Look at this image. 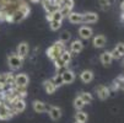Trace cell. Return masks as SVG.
<instances>
[{
	"label": "cell",
	"mask_w": 124,
	"mask_h": 123,
	"mask_svg": "<svg viewBox=\"0 0 124 123\" xmlns=\"http://www.w3.org/2000/svg\"><path fill=\"white\" fill-rule=\"evenodd\" d=\"M64 47H65V43H63L60 41L55 42L52 47H49L47 49V57L49 59H52V60H54L55 58H58L60 56V53L64 50Z\"/></svg>",
	"instance_id": "cell-1"
},
{
	"label": "cell",
	"mask_w": 124,
	"mask_h": 123,
	"mask_svg": "<svg viewBox=\"0 0 124 123\" xmlns=\"http://www.w3.org/2000/svg\"><path fill=\"white\" fill-rule=\"evenodd\" d=\"M8 63H9V66L11 68V70H17L22 66V63H23V59L21 57H19L15 53H11L8 58Z\"/></svg>",
	"instance_id": "cell-2"
},
{
	"label": "cell",
	"mask_w": 124,
	"mask_h": 123,
	"mask_svg": "<svg viewBox=\"0 0 124 123\" xmlns=\"http://www.w3.org/2000/svg\"><path fill=\"white\" fill-rule=\"evenodd\" d=\"M9 107L12 110L14 115H17V113H21V112L25 111V108H26V103H25L23 98H16L15 101L11 102V105H10Z\"/></svg>",
	"instance_id": "cell-3"
},
{
	"label": "cell",
	"mask_w": 124,
	"mask_h": 123,
	"mask_svg": "<svg viewBox=\"0 0 124 123\" xmlns=\"http://www.w3.org/2000/svg\"><path fill=\"white\" fill-rule=\"evenodd\" d=\"M12 116H14V112L9 106H6V105H1V106H0V119L1 121L11 119Z\"/></svg>",
	"instance_id": "cell-4"
},
{
	"label": "cell",
	"mask_w": 124,
	"mask_h": 123,
	"mask_svg": "<svg viewBox=\"0 0 124 123\" xmlns=\"http://www.w3.org/2000/svg\"><path fill=\"white\" fill-rule=\"evenodd\" d=\"M96 91H97V95H98V97L101 100H107L109 97V94H111L109 89L107 86H104V85H98L96 87Z\"/></svg>",
	"instance_id": "cell-5"
},
{
	"label": "cell",
	"mask_w": 124,
	"mask_h": 123,
	"mask_svg": "<svg viewBox=\"0 0 124 123\" xmlns=\"http://www.w3.org/2000/svg\"><path fill=\"white\" fill-rule=\"evenodd\" d=\"M98 20V15L96 12H85L82 14V22L84 24H95Z\"/></svg>",
	"instance_id": "cell-6"
},
{
	"label": "cell",
	"mask_w": 124,
	"mask_h": 123,
	"mask_svg": "<svg viewBox=\"0 0 124 123\" xmlns=\"http://www.w3.org/2000/svg\"><path fill=\"white\" fill-rule=\"evenodd\" d=\"M28 50H30L28 43H27V42H21V43L19 44V47H17V53H16V54L23 59V58H26V57H27Z\"/></svg>",
	"instance_id": "cell-7"
},
{
	"label": "cell",
	"mask_w": 124,
	"mask_h": 123,
	"mask_svg": "<svg viewBox=\"0 0 124 123\" xmlns=\"http://www.w3.org/2000/svg\"><path fill=\"white\" fill-rule=\"evenodd\" d=\"M28 81L30 79L26 74H17L15 76V86H27Z\"/></svg>",
	"instance_id": "cell-8"
},
{
	"label": "cell",
	"mask_w": 124,
	"mask_h": 123,
	"mask_svg": "<svg viewBox=\"0 0 124 123\" xmlns=\"http://www.w3.org/2000/svg\"><path fill=\"white\" fill-rule=\"evenodd\" d=\"M48 111H49L48 113H49V116H50V118H52L53 121H58V119H60V117H62V110H60L59 107L50 106Z\"/></svg>",
	"instance_id": "cell-9"
},
{
	"label": "cell",
	"mask_w": 124,
	"mask_h": 123,
	"mask_svg": "<svg viewBox=\"0 0 124 123\" xmlns=\"http://www.w3.org/2000/svg\"><path fill=\"white\" fill-rule=\"evenodd\" d=\"M79 34L82 40H88L92 36V30L87 26H82V27L79 28Z\"/></svg>",
	"instance_id": "cell-10"
},
{
	"label": "cell",
	"mask_w": 124,
	"mask_h": 123,
	"mask_svg": "<svg viewBox=\"0 0 124 123\" xmlns=\"http://www.w3.org/2000/svg\"><path fill=\"white\" fill-rule=\"evenodd\" d=\"M25 17H26V15H25L20 9H16V10L11 14V22H21Z\"/></svg>",
	"instance_id": "cell-11"
},
{
	"label": "cell",
	"mask_w": 124,
	"mask_h": 123,
	"mask_svg": "<svg viewBox=\"0 0 124 123\" xmlns=\"http://www.w3.org/2000/svg\"><path fill=\"white\" fill-rule=\"evenodd\" d=\"M62 78H63V81H64V84H71V82L75 80V74L71 72V70L66 69L65 72L62 74Z\"/></svg>",
	"instance_id": "cell-12"
},
{
	"label": "cell",
	"mask_w": 124,
	"mask_h": 123,
	"mask_svg": "<svg viewBox=\"0 0 124 123\" xmlns=\"http://www.w3.org/2000/svg\"><path fill=\"white\" fill-rule=\"evenodd\" d=\"M68 19H69V21L71 24H81L82 22V14L71 11L68 15Z\"/></svg>",
	"instance_id": "cell-13"
},
{
	"label": "cell",
	"mask_w": 124,
	"mask_h": 123,
	"mask_svg": "<svg viewBox=\"0 0 124 123\" xmlns=\"http://www.w3.org/2000/svg\"><path fill=\"white\" fill-rule=\"evenodd\" d=\"M84 48V44L81 41L76 40V41H73V43L70 44V52L71 53H80Z\"/></svg>",
	"instance_id": "cell-14"
},
{
	"label": "cell",
	"mask_w": 124,
	"mask_h": 123,
	"mask_svg": "<svg viewBox=\"0 0 124 123\" xmlns=\"http://www.w3.org/2000/svg\"><path fill=\"white\" fill-rule=\"evenodd\" d=\"M100 60H101V63L104 66H108L112 63V60H113V58L111 56V52H104V53H102L101 57H100Z\"/></svg>",
	"instance_id": "cell-15"
},
{
	"label": "cell",
	"mask_w": 124,
	"mask_h": 123,
	"mask_svg": "<svg viewBox=\"0 0 124 123\" xmlns=\"http://www.w3.org/2000/svg\"><path fill=\"white\" fill-rule=\"evenodd\" d=\"M80 78H81V81L87 84V82H91L92 79H93V73L91 70H84V72L80 74Z\"/></svg>",
	"instance_id": "cell-16"
},
{
	"label": "cell",
	"mask_w": 124,
	"mask_h": 123,
	"mask_svg": "<svg viewBox=\"0 0 124 123\" xmlns=\"http://www.w3.org/2000/svg\"><path fill=\"white\" fill-rule=\"evenodd\" d=\"M33 110L36 111L37 113H43L47 111V106L46 103L42 102V101H34L33 102Z\"/></svg>",
	"instance_id": "cell-17"
},
{
	"label": "cell",
	"mask_w": 124,
	"mask_h": 123,
	"mask_svg": "<svg viewBox=\"0 0 124 123\" xmlns=\"http://www.w3.org/2000/svg\"><path fill=\"white\" fill-rule=\"evenodd\" d=\"M106 42H107V41H106L104 36H96L93 38V46L96 48H103L106 46Z\"/></svg>",
	"instance_id": "cell-18"
},
{
	"label": "cell",
	"mask_w": 124,
	"mask_h": 123,
	"mask_svg": "<svg viewBox=\"0 0 124 123\" xmlns=\"http://www.w3.org/2000/svg\"><path fill=\"white\" fill-rule=\"evenodd\" d=\"M43 85H44V90L47 91V94H54V92H55V90H57L55 85L53 84V81H52V80H46Z\"/></svg>",
	"instance_id": "cell-19"
},
{
	"label": "cell",
	"mask_w": 124,
	"mask_h": 123,
	"mask_svg": "<svg viewBox=\"0 0 124 123\" xmlns=\"http://www.w3.org/2000/svg\"><path fill=\"white\" fill-rule=\"evenodd\" d=\"M59 57L62 58V60H63L65 64H69L70 60H71V52H69V50H65V49H64L62 53H60Z\"/></svg>",
	"instance_id": "cell-20"
},
{
	"label": "cell",
	"mask_w": 124,
	"mask_h": 123,
	"mask_svg": "<svg viewBox=\"0 0 124 123\" xmlns=\"http://www.w3.org/2000/svg\"><path fill=\"white\" fill-rule=\"evenodd\" d=\"M75 119H76L78 122H82V123H85V122L87 121V113L84 112V111H80V110H79V112H76V115H75Z\"/></svg>",
	"instance_id": "cell-21"
},
{
	"label": "cell",
	"mask_w": 124,
	"mask_h": 123,
	"mask_svg": "<svg viewBox=\"0 0 124 123\" xmlns=\"http://www.w3.org/2000/svg\"><path fill=\"white\" fill-rule=\"evenodd\" d=\"M70 38H71V34H70V32L69 31H63L62 33H60V42H63V43H68L69 41H70Z\"/></svg>",
	"instance_id": "cell-22"
},
{
	"label": "cell",
	"mask_w": 124,
	"mask_h": 123,
	"mask_svg": "<svg viewBox=\"0 0 124 123\" xmlns=\"http://www.w3.org/2000/svg\"><path fill=\"white\" fill-rule=\"evenodd\" d=\"M52 81H53V84L55 85V87H59V86H62V85H64V81H63V78H62V74H57L54 78L52 79Z\"/></svg>",
	"instance_id": "cell-23"
},
{
	"label": "cell",
	"mask_w": 124,
	"mask_h": 123,
	"mask_svg": "<svg viewBox=\"0 0 124 123\" xmlns=\"http://www.w3.org/2000/svg\"><path fill=\"white\" fill-rule=\"evenodd\" d=\"M79 96L82 98V101H84L85 103H91V102L93 101V98H92L91 94H88V92H81Z\"/></svg>",
	"instance_id": "cell-24"
},
{
	"label": "cell",
	"mask_w": 124,
	"mask_h": 123,
	"mask_svg": "<svg viewBox=\"0 0 124 123\" xmlns=\"http://www.w3.org/2000/svg\"><path fill=\"white\" fill-rule=\"evenodd\" d=\"M85 105H86V103L82 101V98H81L80 96H78V97L74 100V106H75L76 110H81V108L85 106Z\"/></svg>",
	"instance_id": "cell-25"
},
{
	"label": "cell",
	"mask_w": 124,
	"mask_h": 123,
	"mask_svg": "<svg viewBox=\"0 0 124 123\" xmlns=\"http://www.w3.org/2000/svg\"><path fill=\"white\" fill-rule=\"evenodd\" d=\"M64 6L74 8V0H60V1H59V9L64 8Z\"/></svg>",
	"instance_id": "cell-26"
},
{
	"label": "cell",
	"mask_w": 124,
	"mask_h": 123,
	"mask_svg": "<svg viewBox=\"0 0 124 123\" xmlns=\"http://www.w3.org/2000/svg\"><path fill=\"white\" fill-rule=\"evenodd\" d=\"M60 27H62V21L50 20V30H53V31H58Z\"/></svg>",
	"instance_id": "cell-27"
},
{
	"label": "cell",
	"mask_w": 124,
	"mask_h": 123,
	"mask_svg": "<svg viewBox=\"0 0 124 123\" xmlns=\"http://www.w3.org/2000/svg\"><path fill=\"white\" fill-rule=\"evenodd\" d=\"M63 19H64V17L62 16V14H60V11H59V10H57V11H54V12H52V17H50V20L63 21Z\"/></svg>",
	"instance_id": "cell-28"
},
{
	"label": "cell",
	"mask_w": 124,
	"mask_h": 123,
	"mask_svg": "<svg viewBox=\"0 0 124 123\" xmlns=\"http://www.w3.org/2000/svg\"><path fill=\"white\" fill-rule=\"evenodd\" d=\"M59 11H60V14H62V16H63V17H68V15L73 11V8L64 6V8H60V9H59Z\"/></svg>",
	"instance_id": "cell-29"
},
{
	"label": "cell",
	"mask_w": 124,
	"mask_h": 123,
	"mask_svg": "<svg viewBox=\"0 0 124 123\" xmlns=\"http://www.w3.org/2000/svg\"><path fill=\"white\" fill-rule=\"evenodd\" d=\"M98 4L103 9V10H108L109 9V3H108V0H98Z\"/></svg>",
	"instance_id": "cell-30"
},
{
	"label": "cell",
	"mask_w": 124,
	"mask_h": 123,
	"mask_svg": "<svg viewBox=\"0 0 124 123\" xmlns=\"http://www.w3.org/2000/svg\"><path fill=\"white\" fill-rule=\"evenodd\" d=\"M53 62H54V65H55V68H57V69H58V68H62V66H64V65H68V64H65V63L62 60V58H60V57L55 58Z\"/></svg>",
	"instance_id": "cell-31"
},
{
	"label": "cell",
	"mask_w": 124,
	"mask_h": 123,
	"mask_svg": "<svg viewBox=\"0 0 124 123\" xmlns=\"http://www.w3.org/2000/svg\"><path fill=\"white\" fill-rule=\"evenodd\" d=\"M111 56H112V58H113V59H120V58L123 57V56L119 53V52H118L116 48H114V49L111 52Z\"/></svg>",
	"instance_id": "cell-32"
},
{
	"label": "cell",
	"mask_w": 124,
	"mask_h": 123,
	"mask_svg": "<svg viewBox=\"0 0 124 123\" xmlns=\"http://www.w3.org/2000/svg\"><path fill=\"white\" fill-rule=\"evenodd\" d=\"M6 78H8V73H4V74H0V85H5L6 84Z\"/></svg>",
	"instance_id": "cell-33"
},
{
	"label": "cell",
	"mask_w": 124,
	"mask_h": 123,
	"mask_svg": "<svg viewBox=\"0 0 124 123\" xmlns=\"http://www.w3.org/2000/svg\"><path fill=\"white\" fill-rule=\"evenodd\" d=\"M116 49L119 52L122 56H124V43H118L117 47H116Z\"/></svg>",
	"instance_id": "cell-34"
},
{
	"label": "cell",
	"mask_w": 124,
	"mask_h": 123,
	"mask_svg": "<svg viewBox=\"0 0 124 123\" xmlns=\"http://www.w3.org/2000/svg\"><path fill=\"white\" fill-rule=\"evenodd\" d=\"M66 69H68V65H64V66H62V68H58V74H63Z\"/></svg>",
	"instance_id": "cell-35"
},
{
	"label": "cell",
	"mask_w": 124,
	"mask_h": 123,
	"mask_svg": "<svg viewBox=\"0 0 124 123\" xmlns=\"http://www.w3.org/2000/svg\"><path fill=\"white\" fill-rule=\"evenodd\" d=\"M120 9H122V11L124 12V1H122V4H120Z\"/></svg>",
	"instance_id": "cell-36"
},
{
	"label": "cell",
	"mask_w": 124,
	"mask_h": 123,
	"mask_svg": "<svg viewBox=\"0 0 124 123\" xmlns=\"http://www.w3.org/2000/svg\"><path fill=\"white\" fill-rule=\"evenodd\" d=\"M117 1V0H108V3H109V5H112V4H114Z\"/></svg>",
	"instance_id": "cell-37"
},
{
	"label": "cell",
	"mask_w": 124,
	"mask_h": 123,
	"mask_svg": "<svg viewBox=\"0 0 124 123\" xmlns=\"http://www.w3.org/2000/svg\"><path fill=\"white\" fill-rule=\"evenodd\" d=\"M1 105H4V101H3V98H1V96H0V106Z\"/></svg>",
	"instance_id": "cell-38"
},
{
	"label": "cell",
	"mask_w": 124,
	"mask_h": 123,
	"mask_svg": "<svg viewBox=\"0 0 124 123\" xmlns=\"http://www.w3.org/2000/svg\"><path fill=\"white\" fill-rule=\"evenodd\" d=\"M30 1H32V3H38V1H41V0H30Z\"/></svg>",
	"instance_id": "cell-39"
},
{
	"label": "cell",
	"mask_w": 124,
	"mask_h": 123,
	"mask_svg": "<svg viewBox=\"0 0 124 123\" xmlns=\"http://www.w3.org/2000/svg\"><path fill=\"white\" fill-rule=\"evenodd\" d=\"M120 19H122V21H123V22H124V12H123V14H122V17H120Z\"/></svg>",
	"instance_id": "cell-40"
},
{
	"label": "cell",
	"mask_w": 124,
	"mask_h": 123,
	"mask_svg": "<svg viewBox=\"0 0 124 123\" xmlns=\"http://www.w3.org/2000/svg\"><path fill=\"white\" fill-rule=\"evenodd\" d=\"M75 123H82V122H78V121H76V122H75Z\"/></svg>",
	"instance_id": "cell-41"
},
{
	"label": "cell",
	"mask_w": 124,
	"mask_h": 123,
	"mask_svg": "<svg viewBox=\"0 0 124 123\" xmlns=\"http://www.w3.org/2000/svg\"><path fill=\"white\" fill-rule=\"evenodd\" d=\"M123 66H124V62H123Z\"/></svg>",
	"instance_id": "cell-42"
}]
</instances>
